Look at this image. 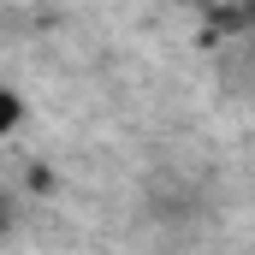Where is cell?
Masks as SVG:
<instances>
[{
    "mask_svg": "<svg viewBox=\"0 0 255 255\" xmlns=\"http://www.w3.org/2000/svg\"><path fill=\"white\" fill-rule=\"evenodd\" d=\"M18 119H24V101H18L12 89H0V130H12Z\"/></svg>",
    "mask_w": 255,
    "mask_h": 255,
    "instance_id": "obj_1",
    "label": "cell"
},
{
    "mask_svg": "<svg viewBox=\"0 0 255 255\" xmlns=\"http://www.w3.org/2000/svg\"><path fill=\"white\" fill-rule=\"evenodd\" d=\"M6 232H12V202L0 196V238H6Z\"/></svg>",
    "mask_w": 255,
    "mask_h": 255,
    "instance_id": "obj_2",
    "label": "cell"
}]
</instances>
